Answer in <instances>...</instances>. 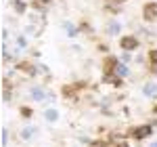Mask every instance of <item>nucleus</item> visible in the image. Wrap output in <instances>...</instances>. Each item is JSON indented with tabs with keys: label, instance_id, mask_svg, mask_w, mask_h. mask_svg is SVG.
Wrapping results in <instances>:
<instances>
[{
	"label": "nucleus",
	"instance_id": "f257e3e1",
	"mask_svg": "<svg viewBox=\"0 0 157 147\" xmlns=\"http://www.w3.org/2000/svg\"><path fill=\"white\" fill-rule=\"evenodd\" d=\"M143 17H145V21H157V4L155 2H147L143 6Z\"/></svg>",
	"mask_w": 157,
	"mask_h": 147
},
{
	"label": "nucleus",
	"instance_id": "f03ea898",
	"mask_svg": "<svg viewBox=\"0 0 157 147\" xmlns=\"http://www.w3.org/2000/svg\"><path fill=\"white\" fill-rule=\"evenodd\" d=\"M120 46L124 50H128V53H130V50L138 49V40H136L134 36H121L120 38Z\"/></svg>",
	"mask_w": 157,
	"mask_h": 147
},
{
	"label": "nucleus",
	"instance_id": "7ed1b4c3",
	"mask_svg": "<svg viewBox=\"0 0 157 147\" xmlns=\"http://www.w3.org/2000/svg\"><path fill=\"white\" fill-rule=\"evenodd\" d=\"M151 130H153V128H151L149 124H145V126H136V128L132 130V137L140 141V139H147V137L151 135Z\"/></svg>",
	"mask_w": 157,
	"mask_h": 147
},
{
	"label": "nucleus",
	"instance_id": "20e7f679",
	"mask_svg": "<svg viewBox=\"0 0 157 147\" xmlns=\"http://www.w3.org/2000/svg\"><path fill=\"white\" fill-rule=\"evenodd\" d=\"M115 67H117V59H115V57H107L105 63H103V72L105 74H113Z\"/></svg>",
	"mask_w": 157,
	"mask_h": 147
},
{
	"label": "nucleus",
	"instance_id": "39448f33",
	"mask_svg": "<svg viewBox=\"0 0 157 147\" xmlns=\"http://www.w3.org/2000/svg\"><path fill=\"white\" fill-rule=\"evenodd\" d=\"M143 93H145V97L155 99V95H157V84H155V82H147V84L143 86Z\"/></svg>",
	"mask_w": 157,
	"mask_h": 147
},
{
	"label": "nucleus",
	"instance_id": "423d86ee",
	"mask_svg": "<svg viewBox=\"0 0 157 147\" xmlns=\"http://www.w3.org/2000/svg\"><path fill=\"white\" fill-rule=\"evenodd\" d=\"M17 67H19V72L27 74V76H36V72H38V67H34L32 63H19Z\"/></svg>",
	"mask_w": 157,
	"mask_h": 147
},
{
	"label": "nucleus",
	"instance_id": "0eeeda50",
	"mask_svg": "<svg viewBox=\"0 0 157 147\" xmlns=\"http://www.w3.org/2000/svg\"><path fill=\"white\" fill-rule=\"evenodd\" d=\"M120 32H121V23L120 21H111V23L107 25V34L109 36H117Z\"/></svg>",
	"mask_w": 157,
	"mask_h": 147
},
{
	"label": "nucleus",
	"instance_id": "6e6552de",
	"mask_svg": "<svg viewBox=\"0 0 157 147\" xmlns=\"http://www.w3.org/2000/svg\"><path fill=\"white\" fill-rule=\"evenodd\" d=\"M32 99H36V101H44V99H48L46 97V93H44V88H32Z\"/></svg>",
	"mask_w": 157,
	"mask_h": 147
},
{
	"label": "nucleus",
	"instance_id": "1a4fd4ad",
	"mask_svg": "<svg viewBox=\"0 0 157 147\" xmlns=\"http://www.w3.org/2000/svg\"><path fill=\"white\" fill-rule=\"evenodd\" d=\"M105 82H109V84H113V86H120L121 78L117 76V74H105Z\"/></svg>",
	"mask_w": 157,
	"mask_h": 147
},
{
	"label": "nucleus",
	"instance_id": "9d476101",
	"mask_svg": "<svg viewBox=\"0 0 157 147\" xmlns=\"http://www.w3.org/2000/svg\"><path fill=\"white\" fill-rule=\"evenodd\" d=\"M111 143H113V147H130L128 145V139H124V137H111Z\"/></svg>",
	"mask_w": 157,
	"mask_h": 147
},
{
	"label": "nucleus",
	"instance_id": "9b49d317",
	"mask_svg": "<svg viewBox=\"0 0 157 147\" xmlns=\"http://www.w3.org/2000/svg\"><path fill=\"white\" fill-rule=\"evenodd\" d=\"M121 2H126V0H105V6H107L109 11L117 13V6H120Z\"/></svg>",
	"mask_w": 157,
	"mask_h": 147
},
{
	"label": "nucleus",
	"instance_id": "f8f14e48",
	"mask_svg": "<svg viewBox=\"0 0 157 147\" xmlns=\"http://www.w3.org/2000/svg\"><path fill=\"white\" fill-rule=\"evenodd\" d=\"M44 116H46V120H48V122H57L59 111H57V109H46V113H44Z\"/></svg>",
	"mask_w": 157,
	"mask_h": 147
},
{
	"label": "nucleus",
	"instance_id": "ddd939ff",
	"mask_svg": "<svg viewBox=\"0 0 157 147\" xmlns=\"http://www.w3.org/2000/svg\"><path fill=\"white\" fill-rule=\"evenodd\" d=\"M65 30H67L65 34H67V36H69V38L78 36V27H75V25H71V23H65Z\"/></svg>",
	"mask_w": 157,
	"mask_h": 147
},
{
	"label": "nucleus",
	"instance_id": "4468645a",
	"mask_svg": "<svg viewBox=\"0 0 157 147\" xmlns=\"http://www.w3.org/2000/svg\"><path fill=\"white\" fill-rule=\"evenodd\" d=\"M63 95H65V97H69L71 101H75V90H73L71 86H65V88H63Z\"/></svg>",
	"mask_w": 157,
	"mask_h": 147
},
{
	"label": "nucleus",
	"instance_id": "2eb2a0df",
	"mask_svg": "<svg viewBox=\"0 0 157 147\" xmlns=\"http://www.w3.org/2000/svg\"><path fill=\"white\" fill-rule=\"evenodd\" d=\"M15 11L19 13V15H23V13H25V2H23V0H15Z\"/></svg>",
	"mask_w": 157,
	"mask_h": 147
},
{
	"label": "nucleus",
	"instance_id": "dca6fc26",
	"mask_svg": "<svg viewBox=\"0 0 157 147\" xmlns=\"http://www.w3.org/2000/svg\"><path fill=\"white\" fill-rule=\"evenodd\" d=\"M34 133H36V128H32V126H29V128H23V130H21V139H29Z\"/></svg>",
	"mask_w": 157,
	"mask_h": 147
},
{
	"label": "nucleus",
	"instance_id": "f3484780",
	"mask_svg": "<svg viewBox=\"0 0 157 147\" xmlns=\"http://www.w3.org/2000/svg\"><path fill=\"white\" fill-rule=\"evenodd\" d=\"M115 74H117V76H126V74H128V67H126V65H121V63H117V67H115Z\"/></svg>",
	"mask_w": 157,
	"mask_h": 147
},
{
	"label": "nucleus",
	"instance_id": "a211bd4d",
	"mask_svg": "<svg viewBox=\"0 0 157 147\" xmlns=\"http://www.w3.org/2000/svg\"><path fill=\"white\" fill-rule=\"evenodd\" d=\"M149 59H151V63H153V65H157V49H153L151 53H149Z\"/></svg>",
	"mask_w": 157,
	"mask_h": 147
},
{
	"label": "nucleus",
	"instance_id": "6ab92c4d",
	"mask_svg": "<svg viewBox=\"0 0 157 147\" xmlns=\"http://www.w3.org/2000/svg\"><path fill=\"white\" fill-rule=\"evenodd\" d=\"M90 147H107V141H90Z\"/></svg>",
	"mask_w": 157,
	"mask_h": 147
},
{
	"label": "nucleus",
	"instance_id": "aec40b11",
	"mask_svg": "<svg viewBox=\"0 0 157 147\" xmlns=\"http://www.w3.org/2000/svg\"><path fill=\"white\" fill-rule=\"evenodd\" d=\"M2 147H6V143H9V130H2Z\"/></svg>",
	"mask_w": 157,
	"mask_h": 147
},
{
	"label": "nucleus",
	"instance_id": "412c9836",
	"mask_svg": "<svg viewBox=\"0 0 157 147\" xmlns=\"http://www.w3.org/2000/svg\"><path fill=\"white\" fill-rule=\"evenodd\" d=\"M2 99H4V101H11V88H4V90H2Z\"/></svg>",
	"mask_w": 157,
	"mask_h": 147
},
{
	"label": "nucleus",
	"instance_id": "4be33fe9",
	"mask_svg": "<svg viewBox=\"0 0 157 147\" xmlns=\"http://www.w3.org/2000/svg\"><path fill=\"white\" fill-rule=\"evenodd\" d=\"M17 44H19L21 49H25V46H27V40H25L23 36H19V38H17Z\"/></svg>",
	"mask_w": 157,
	"mask_h": 147
},
{
	"label": "nucleus",
	"instance_id": "5701e85b",
	"mask_svg": "<svg viewBox=\"0 0 157 147\" xmlns=\"http://www.w3.org/2000/svg\"><path fill=\"white\" fill-rule=\"evenodd\" d=\"M21 113H23V118H29L32 116V109L29 107H21Z\"/></svg>",
	"mask_w": 157,
	"mask_h": 147
},
{
	"label": "nucleus",
	"instance_id": "b1692460",
	"mask_svg": "<svg viewBox=\"0 0 157 147\" xmlns=\"http://www.w3.org/2000/svg\"><path fill=\"white\" fill-rule=\"evenodd\" d=\"M153 111H155V116H157V103H155V107H153Z\"/></svg>",
	"mask_w": 157,
	"mask_h": 147
},
{
	"label": "nucleus",
	"instance_id": "393cba45",
	"mask_svg": "<svg viewBox=\"0 0 157 147\" xmlns=\"http://www.w3.org/2000/svg\"><path fill=\"white\" fill-rule=\"evenodd\" d=\"M40 2H50V0H40Z\"/></svg>",
	"mask_w": 157,
	"mask_h": 147
},
{
	"label": "nucleus",
	"instance_id": "a878e982",
	"mask_svg": "<svg viewBox=\"0 0 157 147\" xmlns=\"http://www.w3.org/2000/svg\"><path fill=\"white\" fill-rule=\"evenodd\" d=\"M151 147H157V143H153V145H151Z\"/></svg>",
	"mask_w": 157,
	"mask_h": 147
}]
</instances>
